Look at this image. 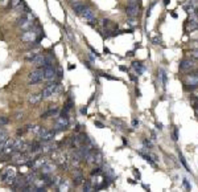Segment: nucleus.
Instances as JSON below:
<instances>
[{
    "mask_svg": "<svg viewBox=\"0 0 198 192\" xmlns=\"http://www.w3.org/2000/svg\"><path fill=\"white\" fill-rule=\"evenodd\" d=\"M94 125H95V126H98L99 129H103V127H105V125H103L102 122H99V121H94Z\"/></svg>",
    "mask_w": 198,
    "mask_h": 192,
    "instance_id": "obj_37",
    "label": "nucleus"
},
{
    "mask_svg": "<svg viewBox=\"0 0 198 192\" xmlns=\"http://www.w3.org/2000/svg\"><path fill=\"white\" fill-rule=\"evenodd\" d=\"M178 155H180V160H181V163H182V166H184L185 168H186V171H189V172H190V168H189V167H187V164H186V162H185V159H184V156H182V154H181L180 151H178Z\"/></svg>",
    "mask_w": 198,
    "mask_h": 192,
    "instance_id": "obj_26",
    "label": "nucleus"
},
{
    "mask_svg": "<svg viewBox=\"0 0 198 192\" xmlns=\"http://www.w3.org/2000/svg\"><path fill=\"white\" fill-rule=\"evenodd\" d=\"M178 139V127H173V141H177Z\"/></svg>",
    "mask_w": 198,
    "mask_h": 192,
    "instance_id": "obj_30",
    "label": "nucleus"
},
{
    "mask_svg": "<svg viewBox=\"0 0 198 192\" xmlns=\"http://www.w3.org/2000/svg\"><path fill=\"white\" fill-rule=\"evenodd\" d=\"M81 113H82V114H87V106L82 107V109H81Z\"/></svg>",
    "mask_w": 198,
    "mask_h": 192,
    "instance_id": "obj_43",
    "label": "nucleus"
},
{
    "mask_svg": "<svg viewBox=\"0 0 198 192\" xmlns=\"http://www.w3.org/2000/svg\"><path fill=\"white\" fill-rule=\"evenodd\" d=\"M83 191H93V184H91V181L90 180H86V181H83Z\"/></svg>",
    "mask_w": 198,
    "mask_h": 192,
    "instance_id": "obj_22",
    "label": "nucleus"
},
{
    "mask_svg": "<svg viewBox=\"0 0 198 192\" xmlns=\"http://www.w3.org/2000/svg\"><path fill=\"white\" fill-rule=\"evenodd\" d=\"M196 15H197V16H198V8L196 9Z\"/></svg>",
    "mask_w": 198,
    "mask_h": 192,
    "instance_id": "obj_52",
    "label": "nucleus"
},
{
    "mask_svg": "<svg viewBox=\"0 0 198 192\" xmlns=\"http://www.w3.org/2000/svg\"><path fill=\"white\" fill-rule=\"evenodd\" d=\"M112 123H115V125H119V126H120L119 129H123V127H124V123H123L122 121H119V119H112Z\"/></svg>",
    "mask_w": 198,
    "mask_h": 192,
    "instance_id": "obj_34",
    "label": "nucleus"
},
{
    "mask_svg": "<svg viewBox=\"0 0 198 192\" xmlns=\"http://www.w3.org/2000/svg\"><path fill=\"white\" fill-rule=\"evenodd\" d=\"M130 78H131L132 81H137V77H136V76H133V74H130Z\"/></svg>",
    "mask_w": 198,
    "mask_h": 192,
    "instance_id": "obj_46",
    "label": "nucleus"
},
{
    "mask_svg": "<svg viewBox=\"0 0 198 192\" xmlns=\"http://www.w3.org/2000/svg\"><path fill=\"white\" fill-rule=\"evenodd\" d=\"M56 74H57V72H56V69H54L53 66L44 69V80H48V81L54 80Z\"/></svg>",
    "mask_w": 198,
    "mask_h": 192,
    "instance_id": "obj_11",
    "label": "nucleus"
},
{
    "mask_svg": "<svg viewBox=\"0 0 198 192\" xmlns=\"http://www.w3.org/2000/svg\"><path fill=\"white\" fill-rule=\"evenodd\" d=\"M102 174V168H101V166H98L97 168H94L91 171V176H95V175H101Z\"/></svg>",
    "mask_w": 198,
    "mask_h": 192,
    "instance_id": "obj_27",
    "label": "nucleus"
},
{
    "mask_svg": "<svg viewBox=\"0 0 198 192\" xmlns=\"http://www.w3.org/2000/svg\"><path fill=\"white\" fill-rule=\"evenodd\" d=\"M102 162H103V156H102L101 152L97 151V152H95V158H94V162H93V163H95L97 166H101Z\"/></svg>",
    "mask_w": 198,
    "mask_h": 192,
    "instance_id": "obj_20",
    "label": "nucleus"
},
{
    "mask_svg": "<svg viewBox=\"0 0 198 192\" xmlns=\"http://www.w3.org/2000/svg\"><path fill=\"white\" fill-rule=\"evenodd\" d=\"M27 145L24 143V141L21 138H17V139L13 141V146H12V151H21L24 149H27Z\"/></svg>",
    "mask_w": 198,
    "mask_h": 192,
    "instance_id": "obj_12",
    "label": "nucleus"
},
{
    "mask_svg": "<svg viewBox=\"0 0 198 192\" xmlns=\"http://www.w3.org/2000/svg\"><path fill=\"white\" fill-rule=\"evenodd\" d=\"M156 127H157L158 130H162V123H160V122H157V123H156Z\"/></svg>",
    "mask_w": 198,
    "mask_h": 192,
    "instance_id": "obj_44",
    "label": "nucleus"
},
{
    "mask_svg": "<svg viewBox=\"0 0 198 192\" xmlns=\"http://www.w3.org/2000/svg\"><path fill=\"white\" fill-rule=\"evenodd\" d=\"M8 122H9V119H8L7 117H4V115H2V117H0V126H3V125H7Z\"/></svg>",
    "mask_w": 198,
    "mask_h": 192,
    "instance_id": "obj_29",
    "label": "nucleus"
},
{
    "mask_svg": "<svg viewBox=\"0 0 198 192\" xmlns=\"http://www.w3.org/2000/svg\"><path fill=\"white\" fill-rule=\"evenodd\" d=\"M61 181H62V179H61V176H54V178L52 179V184H54V185H59L61 184Z\"/></svg>",
    "mask_w": 198,
    "mask_h": 192,
    "instance_id": "obj_25",
    "label": "nucleus"
},
{
    "mask_svg": "<svg viewBox=\"0 0 198 192\" xmlns=\"http://www.w3.org/2000/svg\"><path fill=\"white\" fill-rule=\"evenodd\" d=\"M103 25H105V27L110 25V20H108V19H105V20H103Z\"/></svg>",
    "mask_w": 198,
    "mask_h": 192,
    "instance_id": "obj_42",
    "label": "nucleus"
},
{
    "mask_svg": "<svg viewBox=\"0 0 198 192\" xmlns=\"http://www.w3.org/2000/svg\"><path fill=\"white\" fill-rule=\"evenodd\" d=\"M53 170H54V164L48 163V162H46V163L41 167V172H42V174H48V175H50L52 172H53Z\"/></svg>",
    "mask_w": 198,
    "mask_h": 192,
    "instance_id": "obj_16",
    "label": "nucleus"
},
{
    "mask_svg": "<svg viewBox=\"0 0 198 192\" xmlns=\"http://www.w3.org/2000/svg\"><path fill=\"white\" fill-rule=\"evenodd\" d=\"M67 125H69L67 117L66 115H59L56 119V127H54V131L58 132V131L65 130V127H67Z\"/></svg>",
    "mask_w": 198,
    "mask_h": 192,
    "instance_id": "obj_3",
    "label": "nucleus"
},
{
    "mask_svg": "<svg viewBox=\"0 0 198 192\" xmlns=\"http://www.w3.org/2000/svg\"><path fill=\"white\" fill-rule=\"evenodd\" d=\"M87 7H86V4H82V3H77V4H74V6H73V9H74V12H75V13H81L82 11H83V9H86Z\"/></svg>",
    "mask_w": 198,
    "mask_h": 192,
    "instance_id": "obj_19",
    "label": "nucleus"
},
{
    "mask_svg": "<svg viewBox=\"0 0 198 192\" xmlns=\"http://www.w3.org/2000/svg\"><path fill=\"white\" fill-rule=\"evenodd\" d=\"M20 118H23V114H20V113H17V114H16V119L19 121Z\"/></svg>",
    "mask_w": 198,
    "mask_h": 192,
    "instance_id": "obj_48",
    "label": "nucleus"
},
{
    "mask_svg": "<svg viewBox=\"0 0 198 192\" xmlns=\"http://www.w3.org/2000/svg\"><path fill=\"white\" fill-rule=\"evenodd\" d=\"M153 44L155 45H157V44H161V37H158V36H156V37H153Z\"/></svg>",
    "mask_w": 198,
    "mask_h": 192,
    "instance_id": "obj_36",
    "label": "nucleus"
},
{
    "mask_svg": "<svg viewBox=\"0 0 198 192\" xmlns=\"http://www.w3.org/2000/svg\"><path fill=\"white\" fill-rule=\"evenodd\" d=\"M6 139H7V132L0 130V143H2V142H4Z\"/></svg>",
    "mask_w": 198,
    "mask_h": 192,
    "instance_id": "obj_32",
    "label": "nucleus"
},
{
    "mask_svg": "<svg viewBox=\"0 0 198 192\" xmlns=\"http://www.w3.org/2000/svg\"><path fill=\"white\" fill-rule=\"evenodd\" d=\"M187 29H189V31H196V29H198V16L196 13L190 15V19H189V21H187Z\"/></svg>",
    "mask_w": 198,
    "mask_h": 192,
    "instance_id": "obj_10",
    "label": "nucleus"
},
{
    "mask_svg": "<svg viewBox=\"0 0 198 192\" xmlns=\"http://www.w3.org/2000/svg\"><path fill=\"white\" fill-rule=\"evenodd\" d=\"M24 131H25V130H23V129H19V130H17V135H23V134H24Z\"/></svg>",
    "mask_w": 198,
    "mask_h": 192,
    "instance_id": "obj_45",
    "label": "nucleus"
},
{
    "mask_svg": "<svg viewBox=\"0 0 198 192\" xmlns=\"http://www.w3.org/2000/svg\"><path fill=\"white\" fill-rule=\"evenodd\" d=\"M38 55L37 53V51H33V52H29V53H27L25 55V61H32L34 57H36Z\"/></svg>",
    "mask_w": 198,
    "mask_h": 192,
    "instance_id": "obj_21",
    "label": "nucleus"
},
{
    "mask_svg": "<svg viewBox=\"0 0 198 192\" xmlns=\"http://www.w3.org/2000/svg\"><path fill=\"white\" fill-rule=\"evenodd\" d=\"M40 129H41V126H27V130L28 131H33L34 134H38V131H40Z\"/></svg>",
    "mask_w": 198,
    "mask_h": 192,
    "instance_id": "obj_24",
    "label": "nucleus"
},
{
    "mask_svg": "<svg viewBox=\"0 0 198 192\" xmlns=\"http://www.w3.org/2000/svg\"><path fill=\"white\" fill-rule=\"evenodd\" d=\"M187 4H189V6L190 7H193V8H198V0H189V3H187Z\"/></svg>",
    "mask_w": 198,
    "mask_h": 192,
    "instance_id": "obj_31",
    "label": "nucleus"
},
{
    "mask_svg": "<svg viewBox=\"0 0 198 192\" xmlns=\"http://www.w3.org/2000/svg\"><path fill=\"white\" fill-rule=\"evenodd\" d=\"M21 2H23V0H11V2H9V4H11L12 8H16L17 6H20V4H21Z\"/></svg>",
    "mask_w": 198,
    "mask_h": 192,
    "instance_id": "obj_28",
    "label": "nucleus"
},
{
    "mask_svg": "<svg viewBox=\"0 0 198 192\" xmlns=\"http://www.w3.org/2000/svg\"><path fill=\"white\" fill-rule=\"evenodd\" d=\"M105 53H106V55H110V49L105 47Z\"/></svg>",
    "mask_w": 198,
    "mask_h": 192,
    "instance_id": "obj_49",
    "label": "nucleus"
},
{
    "mask_svg": "<svg viewBox=\"0 0 198 192\" xmlns=\"http://www.w3.org/2000/svg\"><path fill=\"white\" fill-rule=\"evenodd\" d=\"M126 13H127V16L136 17L137 15H139V7H137V4H128V6H126Z\"/></svg>",
    "mask_w": 198,
    "mask_h": 192,
    "instance_id": "obj_8",
    "label": "nucleus"
},
{
    "mask_svg": "<svg viewBox=\"0 0 198 192\" xmlns=\"http://www.w3.org/2000/svg\"><path fill=\"white\" fill-rule=\"evenodd\" d=\"M57 76H58V77H62V70H61V69H58V72H57Z\"/></svg>",
    "mask_w": 198,
    "mask_h": 192,
    "instance_id": "obj_47",
    "label": "nucleus"
},
{
    "mask_svg": "<svg viewBox=\"0 0 198 192\" xmlns=\"http://www.w3.org/2000/svg\"><path fill=\"white\" fill-rule=\"evenodd\" d=\"M158 78L161 80V82H162V87H165L166 86V83H168V76H166V73H165V70L164 69H158Z\"/></svg>",
    "mask_w": 198,
    "mask_h": 192,
    "instance_id": "obj_18",
    "label": "nucleus"
},
{
    "mask_svg": "<svg viewBox=\"0 0 198 192\" xmlns=\"http://www.w3.org/2000/svg\"><path fill=\"white\" fill-rule=\"evenodd\" d=\"M131 125H132V127H137V126H139V121H137L136 118H135V119H132Z\"/></svg>",
    "mask_w": 198,
    "mask_h": 192,
    "instance_id": "obj_40",
    "label": "nucleus"
},
{
    "mask_svg": "<svg viewBox=\"0 0 198 192\" xmlns=\"http://www.w3.org/2000/svg\"><path fill=\"white\" fill-rule=\"evenodd\" d=\"M119 69H120L122 72H126V70H127V68H126V66H120V68H119Z\"/></svg>",
    "mask_w": 198,
    "mask_h": 192,
    "instance_id": "obj_50",
    "label": "nucleus"
},
{
    "mask_svg": "<svg viewBox=\"0 0 198 192\" xmlns=\"http://www.w3.org/2000/svg\"><path fill=\"white\" fill-rule=\"evenodd\" d=\"M29 78V82L31 83H37V82H41L44 80V69L40 68V69H34L31 73L28 74Z\"/></svg>",
    "mask_w": 198,
    "mask_h": 192,
    "instance_id": "obj_2",
    "label": "nucleus"
},
{
    "mask_svg": "<svg viewBox=\"0 0 198 192\" xmlns=\"http://www.w3.org/2000/svg\"><path fill=\"white\" fill-rule=\"evenodd\" d=\"M41 98H42V94L41 93H37V94H31L29 96V98H28V102L31 103V105H37V103L41 101Z\"/></svg>",
    "mask_w": 198,
    "mask_h": 192,
    "instance_id": "obj_15",
    "label": "nucleus"
},
{
    "mask_svg": "<svg viewBox=\"0 0 198 192\" xmlns=\"http://www.w3.org/2000/svg\"><path fill=\"white\" fill-rule=\"evenodd\" d=\"M193 47H194L196 49H198V41H197V42H196V44H194V45H193Z\"/></svg>",
    "mask_w": 198,
    "mask_h": 192,
    "instance_id": "obj_51",
    "label": "nucleus"
},
{
    "mask_svg": "<svg viewBox=\"0 0 198 192\" xmlns=\"http://www.w3.org/2000/svg\"><path fill=\"white\" fill-rule=\"evenodd\" d=\"M126 23L128 24V25H131V27H136V25H137L136 19H135V17H131V16H128V19H127Z\"/></svg>",
    "mask_w": 198,
    "mask_h": 192,
    "instance_id": "obj_23",
    "label": "nucleus"
},
{
    "mask_svg": "<svg viewBox=\"0 0 198 192\" xmlns=\"http://www.w3.org/2000/svg\"><path fill=\"white\" fill-rule=\"evenodd\" d=\"M192 69H194V62H193L190 58H184L180 62V70L181 72H189Z\"/></svg>",
    "mask_w": 198,
    "mask_h": 192,
    "instance_id": "obj_6",
    "label": "nucleus"
},
{
    "mask_svg": "<svg viewBox=\"0 0 198 192\" xmlns=\"http://www.w3.org/2000/svg\"><path fill=\"white\" fill-rule=\"evenodd\" d=\"M37 136L40 138V141L44 142V143H45V142H52L54 139V136H56V131H49L45 127H41Z\"/></svg>",
    "mask_w": 198,
    "mask_h": 192,
    "instance_id": "obj_1",
    "label": "nucleus"
},
{
    "mask_svg": "<svg viewBox=\"0 0 198 192\" xmlns=\"http://www.w3.org/2000/svg\"><path fill=\"white\" fill-rule=\"evenodd\" d=\"M190 55H192V57L198 58V49H194V51H193V52L190 53Z\"/></svg>",
    "mask_w": 198,
    "mask_h": 192,
    "instance_id": "obj_39",
    "label": "nucleus"
},
{
    "mask_svg": "<svg viewBox=\"0 0 198 192\" xmlns=\"http://www.w3.org/2000/svg\"><path fill=\"white\" fill-rule=\"evenodd\" d=\"M185 85H197L198 86V73H192V74H187Z\"/></svg>",
    "mask_w": 198,
    "mask_h": 192,
    "instance_id": "obj_13",
    "label": "nucleus"
},
{
    "mask_svg": "<svg viewBox=\"0 0 198 192\" xmlns=\"http://www.w3.org/2000/svg\"><path fill=\"white\" fill-rule=\"evenodd\" d=\"M44 60H45V56H44V55H40V53H38V55H37L36 57H34L31 62L33 64L34 66H41V65H42V62H44Z\"/></svg>",
    "mask_w": 198,
    "mask_h": 192,
    "instance_id": "obj_17",
    "label": "nucleus"
},
{
    "mask_svg": "<svg viewBox=\"0 0 198 192\" xmlns=\"http://www.w3.org/2000/svg\"><path fill=\"white\" fill-rule=\"evenodd\" d=\"M101 76H102V77H105V78H108V80H116V81H118V78H115V77H111V76H108L107 73H102V72H101Z\"/></svg>",
    "mask_w": 198,
    "mask_h": 192,
    "instance_id": "obj_35",
    "label": "nucleus"
},
{
    "mask_svg": "<svg viewBox=\"0 0 198 192\" xmlns=\"http://www.w3.org/2000/svg\"><path fill=\"white\" fill-rule=\"evenodd\" d=\"M132 68L136 70L137 76H140L141 73L145 70V66L143 65V62H140V61H133V62H132Z\"/></svg>",
    "mask_w": 198,
    "mask_h": 192,
    "instance_id": "obj_14",
    "label": "nucleus"
},
{
    "mask_svg": "<svg viewBox=\"0 0 198 192\" xmlns=\"http://www.w3.org/2000/svg\"><path fill=\"white\" fill-rule=\"evenodd\" d=\"M37 38V32L32 31V29H28L21 34V41L23 42H34Z\"/></svg>",
    "mask_w": 198,
    "mask_h": 192,
    "instance_id": "obj_5",
    "label": "nucleus"
},
{
    "mask_svg": "<svg viewBox=\"0 0 198 192\" xmlns=\"http://www.w3.org/2000/svg\"><path fill=\"white\" fill-rule=\"evenodd\" d=\"M79 16H81L83 20H86V21H93L94 19H95V15H94V11L91 8H86V9H83V11L79 13Z\"/></svg>",
    "mask_w": 198,
    "mask_h": 192,
    "instance_id": "obj_7",
    "label": "nucleus"
},
{
    "mask_svg": "<svg viewBox=\"0 0 198 192\" xmlns=\"http://www.w3.org/2000/svg\"><path fill=\"white\" fill-rule=\"evenodd\" d=\"M143 143H144V147H145V149H147V147H148V149H152V142H149V141H148V139H144V141H143Z\"/></svg>",
    "mask_w": 198,
    "mask_h": 192,
    "instance_id": "obj_33",
    "label": "nucleus"
},
{
    "mask_svg": "<svg viewBox=\"0 0 198 192\" xmlns=\"http://www.w3.org/2000/svg\"><path fill=\"white\" fill-rule=\"evenodd\" d=\"M88 48H90V51L94 53V55H95V57H99V53H98V52H97V51H95V49H94L93 47H90V45H88Z\"/></svg>",
    "mask_w": 198,
    "mask_h": 192,
    "instance_id": "obj_41",
    "label": "nucleus"
},
{
    "mask_svg": "<svg viewBox=\"0 0 198 192\" xmlns=\"http://www.w3.org/2000/svg\"><path fill=\"white\" fill-rule=\"evenodd\" d=\"M182 183H184V185H185V188H186V190H189V191H190L192 185H190L189 183H187V180H186V179H184V181H182Z\"/></svg>",
    "mask_w": 198,
    "mask_h": 192,
    "instance_id": "obj_38",
    "label": "nucleus"
},
{
    "mask_svg": "<svg viewBox=\"0 0 198 192\" xmlns=\"http://www.w3.org/2000/svg\"><path fill=\"white\" fill-rule=\"evenodd\" d=\"M57 150V145L52 142H45V145L41 146V154H48V152H53Z\"/></svg>",
    "mask_w": 198,
    "mask_h": 192,
    "instance_id": "obj_9",
    "label": "nucleus"
},
{
    "mask_svg": "<svg viewBox=\"0 0 198 192\" xmlns=\"http://www.w3.org/2000/svg\"><path fill=\"white\" fill-rule=\"evenodd\" d=\"M57 87H58V83H57V82H50L48 86H45V87L42 89V92H41L42 97H44V98L52 97V96L54 94V92H56Z\"/></svg>",
    "mask_w": 198,
    "mask_h": 192,
    "instance_id": "obj_4",
    "label": "nucleus"
}]
</instances>
